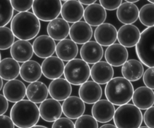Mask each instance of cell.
Wrapping results in <instances>:
<instances>
[{
	"label": "cell",
	"mask_w": 154,
	"mask_h": 128,
	"mask_svg": "<svg viewBox=\"0 0 154 128\" xmlns=\"http://www.w3.org/2000/svg\"><path fill=\"white\" fill-rule=\"evenodd\" d=\"M14 36L21 40L28 41L35 38L40 30V20L31 12L18 13L10 24Z\"/></svg>",
	"instance_id": "cell-1"
},
{
	"label": "cell",
	"mask_w": 154,
	"mask_h": 128,
	"mask_svg": "<svg viewBox=\"0 0 154 128\" xmlns=\"http://www.w3.org/2000/svg\"><path fill=\"white\" fill-rule=\"evenodd\" d=\"M10 118L18 128H31L40 119L39 108L29 100L15 103L10 110Z\"/></svg>",
	"instance_id": "cell-2"
},
{
	"label": "cell",
	"mask_w": 154,
	"mask_h": 128,
	"mask_svg": "<svg viewBox=\"0 0 154 128\" xmlns=\"http://www.w3.org/2000/svg\"><path fill=\"white\" fill-rule=\"evenodd\" d=\"M134 87L132 83L123 77L113 78L105 88L106 99L116 106L127 104L132 99Z\"/></svg>",
	"instance_id": "cell-3"
},
{
	"label": "cell",
	"mask_w": 154,
	"mask_h": 128,
	"mask_svg": "<svg viewBox=\"0 0 154 128\" xmlns=\"http://www.w3.org/2000/svg\"><path fill=\"white\" fill-rule=\"evenodd\" d=\"M143 119L140 109L133 104L127 103L117 108L113 120L117 128H139Z\"/></svg>",
	"instance_id": "cell-4"
},
{
	"label": "cell",
	"mask_w": 154,
	"mask_h": 128,
	"mask_svg": "<svg viewBox=\"0 0 154 128\" xmlns=\"http://www.w3.org/2000/svg\"><path fill=\"white\" fill-rule=\"evenodd\" d=\"M135 51L142 64L149 68L154 67V26L146 28L141 32Z\"/></svg>",
	"instance_id": "cell-5"
},
{
	"label": "cell",
	"mask_w": 154,
	"mask_h": 128,
	"mask_svg": "<svg viewBox=\"0 0 154 128\" xmlns=\"http://www.w3.org/2000/svg\"><path fill=\"white\" fill-rule=\"evenodd\" d=\"M91 74V69L82 59L75 58L65 65L64 76L65 79L73 85H81L86 82Z\"/></svg>",
	"instance_id": "cell-6"
},
{
	"label": "cell",
	"mask_w": 154,
	"mask_h": 128,
	"mask_svg": "<svg viewBox=\"0 0 154 128\" xmlns=\"http://www.w3.org/2000/svg\"><path fill=\"white\" fill-rule=\"evenodd\" d=\"M62 5L60 0H35L32 10L39 20L51 22L61 14Z\"/></svg>",
	"instance_id": "cell-7"
},
{
	"label": "cell",
	"mask_w": 154,
	"mask_h": 128,
	"mask_svg": "<svg viewBox=\"0 0 154 128\" xmlns=\"http://www.w3.org/2000/svg\"><path fill=\"white\" fill-rule=\"evenodd\" d=\"M94 37L96 41L102 46H109L117 39L116 28L109 23H103L94 30Z\"/></svg>",
	"instance_id": "cell-8"
},
{
	"label": "cell",
	"mask_w": 154,
	"mask_h": 128,
	"mask_svg": "<svg viewBox=\"0 0 154 128\" xmlns=\"http://www.w3.org/2000/svg\"><path fill=\"white\" fill-rule=\"evenodd\" d=\"M41 66L43 76L49 79H58L64 75L65 66L58 56H51L45 59Z\"/></svg>",
	"instance_id": "cell-9"
},
{
	"label": "cell",
	"mask_w": 154,
	"mask_h": 128,
	"mask_svg": "<svg viewBox=\"0 0 154 128\" xmlns=\"http://www.w3.org/2000/svg\"><path fill=\"white\" fill-rule=\"evenodd\" d=\"M116 109L112 103L105 99H102L93 104L91 108L92 116L101 123L110 121L115 114Z\"/></svg>",
	"instance_id": "cell-10"
},
{
	"label": "cell",
	"mask_w": 154,
	"mask_h": 128,
	"mask_svg": "<svg viewBox=\"0 0 154 128\" xmlns=\"http://www.w3.org/2000/svg\"><path fill=\"white\" fill-rule=\"evenodd\" d=\"M140 29L134 25H123L117 31V40L125 47L136 46L140 38Z\"/></svg>",
	"instance_id": "cell-11"
},
{
	"label": "cell",
	"mask_w": 154,
	"mask_h": 128,
	"mask_svg": "<svg viewBox=\"0 0 154 128\" xmlns=\"http://www.w3.org/2000/svg\"><path fill=\"white\" fill-rule=\"evenodd\" d=\"M4 97L12 103L23 100L26 96V88L23 82L17 79L7 81L2 89Z\"/></svg>",
	"instance_id": "cell-12"
},
{
	"label": "cell",
	"mask_w": 154,
	"mask_h": 128,
	"mask_svg": "<svg viewBox=\"0 0 154 128\" xmlns=\"http://www.w3.org/2000/svg\"><path fill=\"white\" fill-rule=\"evenodd\" d=\"M40 117L47 122H54L62 115V105L54 99H47L39 106Z\"/></svg>",
	"instance_id": "cell-13"
},
{
	"label": "cell",
	"mask_w": 154,
	"mask_h": 128,
	"mask_svg": "<svg viewBox=\"0 0 154 128\" xmlns=\"http://www.w3.org/2000/svg\"><path fill=\"white\" fill-rule=\"evenodd\" d=\"M56 44L54 39L47 35L37 37L33 41L34 53L40 58L51 56L56 50Z\"/></svg>",
	"instance_id": "cell-14"
},
{
	"label": "cell",
	"mask_w": 154,
	"mask_h": 128,
	"mask_svg": "<svg viewBox=\"0 0 154 128\" xmlns=\"http://www.w3.org/2000/svg\"><path fill=\"white\" fill-rule=\"evenodd\" d=\"M84 8L79 1L69 0L65 1L62 5L61 15L68 23H75L84 17Z\"/></svg>",
	"instance_id": "cell-15"
},
{
	"label": "cell",
	"mask_w": 154,
	"mask_h": 128,
	"mask_svg": "<svg viewBox=\"0 0 154 128\" xmlns=\"http://www.w3.org/2000/svg\"><path fill=\"white\" fill-rule=\"evenodd\" d=\"M127 49L120 43H114L108 46L105 52L106 61L113 67L123 66L128 58Z\"/></svg>",
	"instance_id": "cell-16"
},
{
	"label": "cell",
	"mask_w": 154,
	"mask_h": 128,
	"mask_svg": "<svg viewBox=\"0 0 154 128\" xmlns=\"http://www.w3.org/2000/svg\"><path fill=\"white\" fill-rule=\"evenodd\" d=\"M78 94L84 103L94 104L100 100L102 96V90L97 83L93 81H88L80 86Z\"/></svg>",
	"instance_id": "cell-17"
},
{
	"label": "cell",
	"mask_w": 154,
	"mask_h": 128,
	"mask_svg": "<svg viewBox=\"0 0 154 128\" xmlns=\"http://www.w3.org/2000/svg\"><path fill=\"white\" fill-rule=\"evenodd\" d=\"M69 36L75 43L84 44L88 42L93 36V29L90 25L84 21L73 23L70 28Z\"/></svg>",
	"instance_id": "cell-18"
},
{
	"label": "cell",
	"mask_w": 154,
	"mask_h": 128,
	"mask_svg": "<svg viewBox=\"0 0 154 128\" xmlns=\"http://www.w3.org/2000/svg\"><path fill=\"white\" fill-rule=\"evenodd\" d=\"M90 76L94 82L103 85L113 78L114 69L106 61H99L91 67Z\"/></svg>",
	"instance_id": "cell-19"
},
{
	"label": "cell",
	"mask_w": 154,
	"mask_h": 128,
	"mask_svg": "<svg viewBox=\"0 0 154 128\" xmlns=\"http://www.w3.org/2000/svg\"><path fill=\"white\" fill-rule=\"evenodd\" d=\"M64 115L69 119H78L85 112V105L81 99L77 96H70L62 105Z\"/></svg>",
	"instance_id": "cell-20"
},
{
	"label": "cell",
	"mask_w": 154,
	"mask_h": 128,
	"mask_svg": "<svg viewBox=\"0 0 154 128\" xmlns=\"http://www.w3.org/2000/svg\"><path fill=\"white\" fill-rule=\"evenodd\" d=\"M49 94L57 101H64L70 97L72 88L71 84L63 78L52 80L49 85Z\"/></svg>",
	"instance_id": "cell-21"
},
{
	"label": "cell",
	"mask_w": 154,
	"mask_h": 128,
	"mask_svg": "<svg viewBox=\"0 0 154 128\" xmlns=\"http://www.w3.org/2000/svg\"><path fill=\"white\" fill-rule=\"evenodd\" d=\"M103 55L102 46L94 41H89L84 44L80 49V56L87 64H94L100 61Z\"/></svg>",
	"instance_id": "cell-22"
},
{
	"label": "cell",
	"mask_w": 154,
	"mask_h": 128,
	"mask_svg": "<svg viewBox=\"0 0 154 128\" xmlns=\"http://www.w3.org/2000/svg\"><path fill=\"white\" fill-rule=\"evenodd\" d=\"M34 50L30 42L26 40L16 41L10 48V54L18 62H25L32 57Z\"/></svg>",
	"instance_id": "cell-23"
},
{
	"label": "cell",
	"mask_w": 154,
	"mask_h": 128,
	"mask_svg": "<svg viewBox=\"0 0 154 128\" xmlns=\"http://www.w3.org/2000/svg\"><path fill=\"white\" fill-rule=\"evenodd\" d=\"M132 100L138 108L147 110L154 104V92L147 87H140L135 90Z\"/></svg>",
	"instance_id": "cell-24"
},
{
	"label": "cell",
	"mask_w": 154,
	"mask_h": 128,
	"mask_svg": "<svg viewBox=\"0 0 154 128\" xmlns=\"http://www.w3.org/2000/svg\"><path fill=\"white\" fill-rule=\"evenodd\" d=\"M106 18V10L97 3L88 5L84 10V20L90 26L97 27L103 23Z\"/></svg>",
	"instance_id": "cell-25"
},
{
	"label": "cell",
	"mask_w": 154,
	"mask_h": 128,
	"mask_svg": "<svg viewBox=\"0 0 154 128\" xmlns=\"http://www.w3.org/2000/svg\"><path fill=\"white\" fill-rule=\"evenodd\" d=\"M70 26L67 22L62 18H57L49 22L47 26L48 35L57 41L66 39L69 35Z\"/></svg>",
	"instance_id": "cell-26"
},
{
	"label": "cell",
	"mask_w": 154,
	"mask_h": 128,
	"mask_svg": "<svg viewBox=\"0 0 154 128\" xmlns=\"http://www.w3.org/2000/svg\"><path fill=\"white\" fill-rule=\"evenodd\" d=\"M139 9L135 4L122 3L118 8L116 15L118 20L125 25H132L139 18Z\"/></svg>",
	"instance_id": "cell-27"
},
{
	"label": "cell",
	"mask_w": 154,
	"mask_h": 128,
	"mask_svg": "<svg viewBox=\"0 0 154 128\" xmlns=\"http://www.w3.org/2000/svg\"><path fill=\"white\" fill-rule=\"evenodd\" d=\"M55 53L62 61L69 62L76 57L78 53V47L77 44L71 39L66 38L57 43Z\"/></svg>",
	"instance_id": "cell-28"
},
{
	"label": "cell",
	"mask_w": 154,
	"mask_h": 128,
	"mask_svg": "<svg viewBox=\"0 0 154 128\" xmlns=\"http://www.w3.org/2000/svg\"><path fill=\"white\" fill-rule=\"evenodd\" d=\"M122 74L130 82L139 80L144 75V67L142 62L135 59L128 60L122 67Z\"/></svg>",
	"instance_id": "cell-29"
},
{
	"label": "cell",
	"mask_w": 154,
	"mask_h": 128,
	"mask_svg": "<svg viewBox=\"0 0 154 128\" xmlns=\"http://www.w3.org/2000/svg\"><path fill=\"white\" fill-rule=\"evenodd\" d=\"M42 74V66L35 61H28L20 66V76L26 82L32 83L38 81Z\"/></svg>",
	"instance_id": "cell-30"
},
{
	"label": "cell",
	"mask_w": 154,
	"mask_h": 128,
	"mask_svg": "<svg viewBox=\"0 0 154 128\" xmlns=\"http://www.w3.org/2000/svg\"><path fill=\"white\" fill-rule=\"evenodd\" d=\"M48 93L47 86L40 81L30 83L26 87V97L34 103H42L47 99Z\"/></svg>",
	"instance_id": "cell-31"
},
{
	"label": "cell",
	"mask_w": 154,
	"mask_h": 128,
	"mask_svg": "<svg viewBox=\"0 0 154 128\" xmlns=\"http://www.w3.org/2000/svg\"><path fill=\"white\" fill-rule=\"evenodd\" d=\"M19 63L12 58H5L1 59L0 63L1 78L5 81L15 79L20 74Z\"/></svg>",
	"instance_id": "cell-32"
},
{
	"label": "cell",
	"mask_w": 154,
	"mask_h": 128,
	"mask_svg": "<svg viewBox=\"0 0 154 128\" xmlns=\"http://www.w3.org/2000/svg\"><path fill=\"white\" fill-rule=\"evenodd\" d=\"M139 19L147 28L154 26V4L150 3L144 5L140 10Z\"/></svg>",
	"instance_id": "cell-33"
},
{
	"label": "cell",
	"mask_w": 154,
	"mask_h": 128,
	"mask_svg": "<svg viewBox=\"0 0 154 128\" xmlns=\"http://www.w3.org/2000/svg\"><path fill=\"white\" fill-rule=\"evenodd\" d=\"M13 7L11 1L0 0V26L4 27L13 19Z\"/></svg>",
	"instance_id": "cell-34"
},
{
	"label": "cell",
	"mask_w": 154,
	"mask_h": 128,
	"mask_svg": "<svg viewBox=\"0 0 154 128\" xmlns=\"http://www.w3.org/2000/svg\"><path fill=\"white\" fill-rule=\"evenodd\" d=\"M1 32V49L6 50L11 48L14 43L15 36L11 29L4 26L0 28Z\"/></svg>",
	"instance_id": "cell-35"
},
{
	"label": "cell",
	"mask_w": 154,
	"mask_h": 128,
	"mask_svg": "<svg viewBox=\"0 0 154 128\" xmlns=\"http://www.w3.org/2000/svg\"><path fill=\"white\" fill-rule=\"evenodd\" d=\"M75 128H98L97 121L90 115H83L76 119L75 123Z\"/></svg>",
	"instance_id": "cell-36"
},
{
	"label": "cell",
	"mask_w": 154,
	"mask_h": 128,
	"mask_svg": "<svg viewBox=\"0 0 154 128\" xmlns=\"http://www.w3.org/2000/svg\"><path fill=\"white\" fill-rule=\"evenodd\" d=\"M11 5L13 8L19 13L26 12L32 7L34 1H17L11 0Z\"/></svg>",
	"instance_id": "cell-37"
},
{
	"label": "cell",
	"mask_w": 154,
	"mask_h": 128,
	"mask_svg": "<svg viewBox=\"0 0 154 128\" xmlns=\"http://www.w3.org/2000/svg\"><path fill=\"white\" fill-rule=\"evenodd\" d=\"M143 81L146 87L154 90V67H149L144 72Z\"/></svg>",
	"instance_id": "cell-38"
},
{
	"label": "cell",
	"mask_w": 154,
	"mask_h": 128,
	"mask_svg": "<svg viewBox=\"0 0 154 128\" xmlns=\"http://www.w3.org/2000/svg\"><path fill=\"white\" fill-rule=\"evenodd\" d=\"M52 128H75L73 122L68 118L62 117L54 122Z\"/></svg>",
	"instance_id": "cell-39"
},
{
	"label": "cell",
	"mask_w": 154,
	"mask_h": 128,
	"mask_svg": "<svg viewBox=\"0 0 154 128\" xmlns=\"http://www.w3.org/2000/svg\"><path fill=\"white\" fill-rule=\"evenodd\" d=\"M145 124L149 128H154V106L147 109L143 115Z\"/></svg>",
	"instance_id": "cell-40"
},
{
	"label": "cell",
	"mask_w": 154,
	"mask_h": 128,
	"mask_svg": "<svg viewBox=\"0 0 154 128\" xmlns=\"http://www.w3.org/2000/svg\"><path fill=\"white\" fill-rule=\"evenodd\" d=\"M99 2L100 5L107 10H117L118 8L122 4V0H113V1H108V0H100Z\"/></svg>",
	"instance_id": "cell-41"
},
{
	"label": "cell",
	"mask_w": 154,
	"mask_h": 128,
	"mask_svg": "<svg viewBox=\"0 0 154 128\" xmlns=\"http://www.w3.org/2000/svg\"><path fill=\"white\" fill-rule=\"evenodd\" d=\"M1 128H14V124L10 117L7 115L0 116Z\"/></svg>",
	"instance_id": "cell-42"
},
{
	"label": "cell",
	"mask_w": 154,
	"mask_h": 128,
	"mask_svg": "<svg viewBox=\"0 0 154 128\" xmlns=\"http://www.w3.org/2000/svg\"><path fill=\"white\" fill-rule=\"evenodd\" d=\"M0 100H1L0 114L1 115H4V114H5L7 112L8 108V100L2 94H0Z\"/></svg>",
	"instance_id": "cell-43"
},
{
	"label": "cell",
	"mask_w": 154,
	"mask_h": 128,
	"mask_svg": "<svg viewBox=\"0 0 154 128\" xmlns=\"http://www.w3.org/2000/svg\"><path fill=\"white\" fill-rule=\"evenodd\" d=\"M79 1L82 5H87L88 6L90 5L91 4H93L96 3V0H88V1H87V0H80Z\"/></svg>",
	"instance_id": "cell-44"
},
{
	"label": "cell",
	"mask_w": 154,
	"mask_h": 128,
	"mask_svg": "<svg viewBox=\"0 0 154 128\" xmlns=\"http://www.w3.org/2000/svg\"><path fill=\"white\" fill-rule=\"evenodd\" d=\"M99 128H117L115 125L111 124H105L101 126Z\"/></svg>",
	"instance_id": "cell-45"
},
{
	"label": "cell",
	"mask_w": 154,
	"mask_h": 128,
	"mask_svg": "<svg viewBox=\"0 0 154 128\" xmlns=\"http://www.w3.org/2000/svg\"><path fill=\"white\" fill-rule=\"evenodd\" d=\"M31 128H48V127H45V126H43L35 125V126H33V127H31Z\"/></svg>",
	"instance_id": "cell-46"
},
{
	"label": "cell",
	"mask_w": 154,
	"mask_h": 128,
	"mask_svg": "<svg viewBox=\"0 0 154 128\" xmlns=\"http://www.w3.org/2000/svg\"><path fill=\"white\" fill-rule=\"evenodd\" d=\"M138 1V0H126V2L132 3V4H134Z\"/></svg>",
	"instance_id": "cell-47"
},
{
	"label": "cell",
	"mask_w": 154,
	"mask_h": 128,
	"mask_svg": "<svg viewBox=\"0 0 154 128\" xmlns=\"http://www.w3.org/2000/svg\"><path fill=\"white\" fill-rule=\"evenodd\" d=\"M2 86H3V79L1 78V86H0V90H1V89H2Z\"/></svg>",
	"instance_id": "cell-48"
},
{
	"label": "cell",
	"mask_w": 154,
	"mask_h": 128,
	"mask_svg": "<svg viewBox=\"0 0 154 128\" xmlns=\"http://www.w3.org/2000/svg\"><path fill=\"white\" fill-rule=\"evenodd\" d=\"M148 1H149L150 4H154V0H148Z\"/></svg>",
	"instance_id": "cell-49"
},
{
	"label": "cell",
	"mask_w": 154,
	"mask_h": 128,
	"mask_svg": "<svg viewBox=\"0 0 154 128\" xmlns=\"http://www.w3.org/2000/svg\"><path fill=\"white\" fill-rule=\"evenodd\" d=\"M139 128H149V127H148L147 126H141V127H140Z\"/></svg>",
	"instance_id": "cell-50"
}]
</instances>
